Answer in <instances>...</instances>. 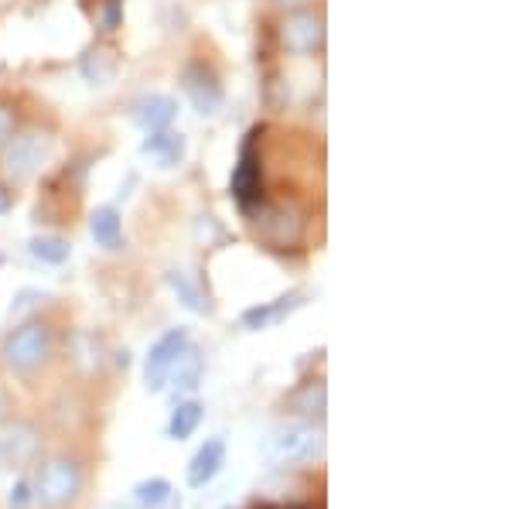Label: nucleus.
Listing matches in <instances>:
<instances>
[{"label":"nucleus","mask_w":512,"mask_h":509,"mask_svg":"<svg viewBox=\"0 0 512 509\" xmlns=\"http://www.w3.org/2000/svg\"><path fill=\"white\" fill-rule=\"evenodd\" d=\"M41 445H45L41 428L35 421H28V417H7L0 424V465L4 469L21 472L28 465H35L41 458Z\"/></svg>","instance_id":"obj_5"},{"label":"nucleus","mask_w":512,"mask_h":509,"mask_svg":"<svg viewBox=\"0 0 512 509\" xmlns=\"http://www.w3.org/2000/svg\"><path fill=\"white\" fill-rule=\"evenodd\" d=\"M181 89H185L188 103H192L202 117H216L222 106H226V89H222L216 69L202 59L188 62L185 69H181Z\"/></svg>","instance_id":"obj_6"},{"label":"nucleus","mask_w":512,"mask_h":509,"mask_svg":"<svg viewBox=\"0 0 512 509\" xmlns=\"http://www.w3.org/2000/svg\"><path fill=\"white\" fill-rule=\"evenodd\" d=\"M140 151L158 164V168H178V164L185 161V137L175 134V130H154V134H147V141L140 144Z\"/></svg>","instance_id":"obj_14"},{"label":"nucleus","mask_w":512,"mask_h":509,"mask_svg":"<svg viewBox=\"0 0 512 509\" xmlns=\"http://www.w3.org/2000/svg\"><path fill=\"white\" fill-rule=\"evenodd\" d=\"M175 117H178V103L164 93L144 96V100H137V106H134V123L140 130H147V134H154V130H168Z\"/></svg>","instance_id":"obj_12"},{"label":"nucleus","mask_w":512,"mask_h":509,"mask_svg":"<svg viewBox=\"0 0 512 509\" xmlns=\"http://www.w3.org/2000/svg\"><path fill=\"white\" fill-rule=\"evenodd\" d=\"M325 451V438H321V428L308 421H287L274 428L263 438L260 455L267 458L277 469H291V465H308L321 458Z\"/></svg>","instance_id":"obj_2"},{"label":"nucleus","mask_w":512,"mask_h":509,"mask_svg":"<svg viewBox=\"0 0 512 509\" xmlns=\"http://www.w3.org/2000/svg\"><path fill=\"white\" fill-rule=\"evenodd\" d=\"M11 134H14V110L0 103V147L11 141Z\"/></svg>","instance_id":"obj_24"},{"label":"nucleus","mask_w":512,"mask_h":509,"mask_svg":"<svg viewBox=\"0 0 512 509\" xmlns=\"http://www.w3.org/2000/svg\"><path fill=\"white\" fill-rule=\"evenodd\" d=\"M4 363L11 373L18 376H35L38 369L48 366V359L55 356V332L48 322L41 318H28L18 328H11L4 339V349H0Z\"/></svg>","instance_id":"obj_1"},{"label":"nucleus","mask_w":512,"mask_h":509,"mask_svg":"<svg viewBox=\"0 0 512 509\" xmlns=\"http://www.w3.org/2000/svg\"><path fill=\"white\" fill-rule=\"evenodd\" d=\"M14 209V199H11V192H7L4 185H0V216H7V212Z\"/></svg>","instance_id":"obj_25"},{"label":"nucleus","mask_w":512,"mask_h":509,"mask_svg":"<svg viewBox=\"0 0 512 509\" xmlns=\"http://www.w3.org/2000/svg\"><path fill=\"white\" fill-rule=\"evenodd\" d=\"M79 69H82V79L86 82H93V86H106V82L117 76V52L106 48V45L89 48V52L82 55Z\"/></svg>","instance_id":"obj_16"},{"label":"nucleus","mask_w":512,"mask_h":509,"mask_svg":"<svg viewBox=\"0 0 512 509\" xmlns=\"http://www.w3.org/2000/svg\"><path fill=\"white\" fill-rule=\"evenodd\" d=\"M280 48L287 55H315L325 45V18L311 11H294L280 21Z\"/></svg>","instance_id":"obj_8"},{"label":"nucleus","mask_w":512,"mask_h":509,"mask_svg":"<svg viewBox=\"0 0 512 509\" xmlns=\"http://www.w3.org/2000/svg\"><path fill=\"white\" fill-rule=\"evenodd\" d=\"M304 305V294H284V298L277 301H267V305H253L243 311V325L250 328V332H260V328H270V325H280L287 315H291L294 308Z\"/></svg>","instance_id":"obj_13"},{"label":"nucleus","mask_w":512,"mask_h":509,"mask_svg":"<svg viewBox=\"0 0 512 509\" xmlns=\"http://www.w3.org/2000/svg\"><path fill=\"white\" fill-rule=\"evenodd\" d=\"M86 489V469L76 455H55L38 469L35 503L41 509H72Z\"/></svg>","instance_id":"obj_3"},{"label":"nucleus","mask_w":512,"mask_h":509,"mask_svg":"<svg viewBox=\"0 0 512 509\" xmlns=\"http://www.w3.org/2000/svg\"><path fill=\"white\" fill-rule=\"evenodd\" d=\"M222 465H226V441L209 438L192 455V462H188V486H192V489L209 486V482L222 472Z\"/></svg>","instance_id":"obj_11"},{"label":"nucleus","mask_w":512,"mask_h":509,"mask_svg":"<svg viewBox=\"0 0 512 509\" xmlns=\"http://www.w3.org/2000/svg\"><path fill=\"white\" fill-rule=\"evenodd\" d=\"M260 134L263 127H253L246 134L243 147H239V161L233 168V182H229V192H233V202L239 205L243 216H253L256 209H263V164H260Z\"/></svg>","instance_id":"obj_4"},{"label":"nucleus","mask_w":512,"mask_h":509,"mask_svg":"<svg viewBox=\"0 0 512 509\" xmlns=\"http://www.w3.org/2000/svg\"><path fill=\"white\" fill-rule=\"evenodd\" d=\"M89 233L103 250L117 253L123 250V219L117 205H96V212L89 216Z\"/></svg>","instance_id":"obj_15"},{"label":"nucleus","mask_w":512,"mask_h":509,"mask_svg":"<svg viewBox=\"0 0 512 509\" xmlns=\"http://www.w3.org/2000/svg\"><path fill=\"white\" fill-rule=\"evenodd\" d=\"M48 158V137L38 130L28 134H11V141L4 144V171L11 178H28L41 168V161Z\"/></svg>","instance_id":"obj_9"},{"label":"nucleus","mask_w":512,"mask_h":509,"mask_svg":"<svg viewBox=\"0 0 512 509\" xmlns=\"http://www.w3.org/2000/svg\"><path fill=\"white\" fill-rule=\"evenodd\" d=\"M274 509H308V506H294V503H287V506H274Z\"/></svg>","instance_id":"obj_27"},{"label":"nucleus","mask_w":512,"mask_h":509,"mask_svg":"<svg viewBox=\"0 0 512 509\" xmlns=\"http://www.w3.org/2000/svg\"><path fill=\"white\" fill-rule=\"evenodd\" d=\"M171 492H175V489H171V482H168V479H161V475H154V479L137 482V486H134V499H137L140 506L154 509V506L168 503Z\"/></svg>","instance_id":"obj_21"},{"label":"nucleus","mask_w":512,"mask_h":509,"mask_svg":"<svg viewBox=\"0 0 512 509\" xmlns=\"http://www.w3.org/2000/svg\"><path fill=\"white\" fill-rule=\"evenodd\" d=\"M123 24V0H106L103 4V28L117 31Z\"/></svg>","instance_id":"obj_23"},{"label":"nucleus","mask_w":512,"mask_h":509,"mask_svg":"<svg viewBox=\"0 0 512 509\" xmlns=\"http://www.w3.org/2000/svg\"><path fill=\"white\" fill-rule=\"evenodd\" d=\"M31 503H35V486H31L28 479H18V482L11 486L7 506H11V509H31Z\"/></svg>","instance_id":"obj_22"},{"label":"nucleus","mask_w":512,"mask_h":509,"mask_svg":"<svg viewBox=\"0 0 512 509\" xmlns=\"http://www.w3.org/2000/svg\"><path fill=\"white\" fill-rule=\"evenodd\" d=\"M192 346V335H188V328H168V332L161 335L158 342L151 346L144 359V383L151 393H161L168 387V373L171 366L178 363V356Z\"/></svg>","instance_id":"obj_7"},{"label":"nucleus","mask_w":512,"mask_h":509,"mask_svg":"<svg viewBox=\"0 0 512 509\" xmlns=\"http://www.w3.org/2000/svg\"><path fill=\"white\" fill-rule=\"evenodd\" d=\"M168 383L175 387V393H192L198 383H202V352L195 346H188L181 352L178 363L171 366V373H168Z\"/></svg>","instance_id":"obj_17"},{"label":"nucleus","mask_w":512,"mask_h":509,"mask_svg":"<svg viewBox=\"0 0 512 509\" xmlns=\"http://www.w3.org/2000/svg\"><path fill=\"white\" fill-rule=\"evenodd\" d=\"M28 253L35 260H41V264L59 267L72 257V246L69 240H62V236H35V240L28 243Z\"/></svg>","instance_id":"obj_19"},{"label":"nucleus","mask_w":512,"mask_h":509,"mask_svg":"<svg viewBox=\"0 0 512 509\" xmlns=\"http://www.w3.org/2000/svg\"><path fill=\"white\" fill-rule=\"evenodd\" d=\"M202 404L198 400H178L175 410H171V421H168V438L171 441H188L202 424Z\"/></svg>","instance_id":"obj_18"},{"label":"nucleus","mask_w":512,"mask_h":509,"mask_svg":"<svg viewBox=\"0 0 512 509\" xmlns=\"http://www.w3.org/2000/svg\"><path fill=\"white\" fill-rule=\"evenodd\" d=\"M168 284L175 287L178 301L188 311H195V315H205V311H209V305H205V298H202V291H198V287L188 281L185 270H168Z\"/></svg>","instance_id":"obj_20"},{"label":"nucleus","mask_w":512,"mask_h":509,"mask_svg":"<svg viewBox=\"0 0 512 509\" xmlns=\"http://www.w3.org/2000/svg\"><path fill=\"white\" fill-rule=\"evenodd\" d=\"M287 414H294L297 421H308V424H321L325 421V407H328V387L321 376H308V380H301L297 387L287 393L284 400Z\"/></svg>","instance_id":"obj_10"},{"label":"nucleus","mask_w":512,"mask_h":509,"mask_svg":"<svg viewBox=\"0 0 512 509\" xmlns=\"http://www.w3.org/2000/svg\"><path fill=\"white\" fill-rule=\"evenodd\" d=\"M277 4H284V7H297V4H308V0H277Z\"/></svg>","instance_id":"obj_26"},{"label":"nucleus","mask_w":512,"mask_h":509,"mask_svg":"<svg viewBox=\"0 0 512 509\" xmlns=\"http://www.w3.org/2000/svg\"><path fill=\"white\" fill-rule=\"evenodd\" d=\"M0 267H4V253H0Z\"/></svg>","instance_id":"obj_28"}]
</instances>
